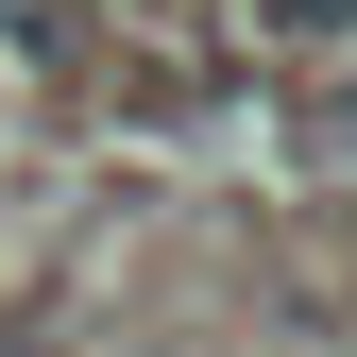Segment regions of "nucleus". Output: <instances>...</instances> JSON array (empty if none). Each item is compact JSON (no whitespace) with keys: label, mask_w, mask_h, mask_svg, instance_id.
Instances as JSON below:
<instances>
[{"label":"nucleus","mask_w":357,"mask_h":357,"mask_svg":"<svg viewBox=\"0 0 357 357\" xmlns=\"http://www.w3.org/2000/svg\"><path fill=\"white\" fill-rule=\"evenodd\" d=\"M255 34H289V52H340V34H357V0H255Z\"/></svg>","instance_id":"obj_1"}]
</instances>
